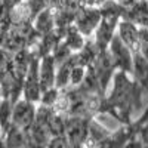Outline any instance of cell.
<instances>
[{"mask_svg": "<svg viewBox=\"0 0 148 148\" xmlns=\"http://www.w3.org/2000/svg\"><path fill=\"white\" fill-rule=\"evenodd\" d=\"M95 117L83 114H67L65 135L71 147H83L89 139L90 121Z\"/></svg>", "mask_w": 148, "mask_h": 148, "instance_id": "obj_1", "label": "cell"}, {"mask_svg": "<svg viewBox=\"0 0 148 148\" xmlns=\"http://www.w3.org/2000/svg\"><path fill=\"white\" fill-rule=\"evenodd\" d=\"M108 52L111 55V59L116 65L117 70L126 71L129 74L133 73V58L135 52L120 39V36L116 34L108 46Z\"/></svg>", "mask_w": 148, "mask_h": 148, "instance_id": "obj_2", "label": "cell"}, {"mask_svg": "<svg viewBox=\"0 0 148 148\" xmlns=\"http://www.w3.org/2000/svg\"><path fill=\"white\" fill-rule=\"evenodd\" d=\"M37 102L30 101L28 98L21 96L19 99L14 104V111H12V125H15L21 129L30 130L33 123L36 121L37 116Z\"/></svg>", "mask_w": 148, "mask_h": 148, "instance_id": "obj_3", "label": "cell"}, {"mask_svg": "<svg viewBox=\"0 0 148 148\" xmlns=\"http://www.w3.org/2000/svg\"><path fill=\"white\" fill-rule=\"evenodd\" d=\"M101 19H102V14L99 8H90V6L82 5V8L79 9L76 15V19H74V25L86 37H92L98 25H99Z\"/></svg>", "mask_w": 148, "mask_h": 148, "instance_id": "obj_4", "label": "cell"}, {"mask_svg": "<svg viewBox=\"0 0 148 148\" xmlns=\"http://www.w3.org/2000/svg\"><path fill=\"white\" fill-rule=\"evenodd\" d=\"M22 95L30 101L39 104L42 98V83H40V56H34L30 68L24 79V92Z\"/></svg>", "mask_w": 148, "mask_h": 148, "instance_id": "obj_5", "label": "cell"}, {"mask_svg": "<svg viewBox=\"0 0 148 148\" xmlns=\"http://www.w3.org/2000/svg\"><path fill=\"white\" fill-rule=\"evenodd\" d=\"M121 19L120 18H110V16H102L99 25H98L95 34H93V40L96 42V45L99 46L102 51L108 49L113 37L117 34V27L119 22Z\"/></svg>", "mask_w": 148, "mask_h": 148, "instance_id": "obj_6", "label": "cell"}, {"mask_svg": "<svg viewBox=\"0 0 148 148\" xmlns=\"http://www.w3.org/2000/svg\"><path fill=\"white\" fill-rule=\"evenodd\" d=\"M56 71L58 64L55 61L53 53H46L40 58V83H42V93L51 88L56 86Z\"/></svg>", "mask_w": 148, "mask_h": 148, "instance_id": "obj_7", "label": "cell"}, {"mask_svg": "<svg viewBox=\"0 0 148 148\" xmlns=\"http://www.w3.org/2000/svg\"><path fill=\"white\" fill-rule=\"evenodd\" d=\"M117 34L120 36V39L125 42L133 52H136L139 49V34H141V27L138 24H135L130 19L123 18L119 22L117 27Z\"/></svg>", "mask_w": 148, "mask_h": 148, "instance_id": "obj_8", "label": "cell"}, {"mask_svg": "<svg viewBox=\"0 0 148 148\" xmlns=\"http://www.w3.org/2000/svg\"><path fill=\"white\" fill-rule=\"evenodd\" d=\"M2 136V145L5 148H22V147H31L30 144V135L28 130L21 129L15 125H10V127L0 135Z\"/></svg>", "mask_w": 148, "mask_h": 148, "instance_id": "obj_9", "label": "cell"}, {"mask_svg": "<svg viewBox=\"0 0 148 148\" xmlns=\"http://www.w3.org/2000/svg\"><path fill=\"white\" fill-rule=\"evenodd\" d=\"M125 18L133 21L139 27L148 28V0H136L130 8L126 9Z\"/></svg>", "mask_w": 148, "mask_h": 148, "instance_id": "obj_10", "label": "cell"}, {"mask_svg": "<svg viewBox=\"0 0 148 148\" xmlns=\"http://www.w3.org/2000/svg\"><path fill=\"white\" fill-rule=\"evenodd\" d=\"M79 62L76 53H73L68 59H65L64 62H61L58 65L56 71V88L59 89H68L70 88V77H71V71L73 67Z\"/></svg>", "mask_w": 148, "mask_h": 148, "instance_id": "obj_11", "label": "cell"}, {"mask_svg": "<svg viewBox=\"0 0 148 148\" xmlns=\"http://www.w3.org/2000/svg\"><path fill=\"white\" fill-rule=\"evenodd\" d=\"M62 42L65 43V46L70 49L71 52L76 53V52H79V51L83 49V46L86 45V42H88V37H86L83 33H80L79 28L73 24V25L68 27Z\"/></svg>", "mask_w": 148, "mask_h": 148, "instance_id": "obj_12", "label": "cell"}, {"mask_svg": "<svg viewBox=\"0 0 148 148\" xmlns=\"http://www.w3.org/2000/svg\"><path fill=\"white\" fill-rule=\"evenodd\" d=\"M113 133L111 130H108L107 127H104L96 119H92L90 121V130H89V139L86 142V145H102L104 141L108 139V136Z\"/></svg>", "mask_w": 148, "mask_h": 148, "instance_id": "obj_13", "label": "cell"}, {"mask_svg": "<svg viewBox=\"0 0 148 148\" xmlns=\"http://www.w3.org/2000/svg\"><path fill=\"white\" fill-rule=\"evenodd\" d=\"M88 68L83 64H76L73 67V71H71V77H70V88H79V86L84 82L86 76H88Z\"/></svg>", "mask_w": 148, "mask_h": 148, "instance_id": "obj_14", "label": "cell"}, {"mask_svg": "<svg viewBox=\"0 0 148 148\" xmlns=\"http://www.w3.org/2000/svg\"><path fill=\"white\" fill-rule=\"evenodd\" d=\"M59 92L61 89L59 88H51V89H47L42 93V98H40V102L39 104H45V105H49V107H53V104L56 102L58 99V96H59Z\"/></svg>", "mask_w": 148, "mask_h": 148, "instance_id": "obj_15", "label": "cell"}, {"mask_svg": "<svg viewBox=\"0 0 148 148\" xmlns=\"http://www.w3.org/2000/svg\"><path fill=\"white\" fill-rule=\"evenodd\" d=\"M138 51L148 59V28L141 27V34H139V49Z\"/></svg>", "mask_w": 148, "mask_h": 148, "instance_id": "obj_16", "label": "cell"}, {"mask_svg": "<svg viewBox=\"0 0 148 148\" xmlns=\"http://www.w3.org/2000/svg\"><path fill=\"white\" fill-rule=\"evenodd\" d=\"M107 0H82L83 6H90V8H101Z\"/></svg>", "mask_w": 148, "mask_h": 148, "instance_id": "obj_17", "label": "cell"}]
</instances>
